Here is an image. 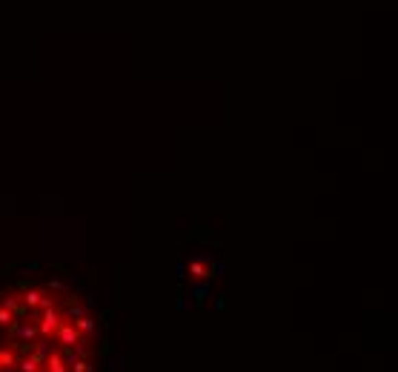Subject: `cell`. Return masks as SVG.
Here are the masks:
<instances>
[{
  "instance_id": "obj_1",
  "label": "cell",
  "mask_w": 398,
  "mask_h": 372,
  "mask_svg": "<svg viewBox=\"0 0 398 372\" xmlns=\"http://www.w3.org/2000/svg\"><path fill=\"white\" fill-rule=\"evenodd\" d=\"M55 344L60 347V349H72V347H77V344H84V335L77 332V327H75V321L72 318H66L58 327V332H55ZM89 344V341H86Z\"/></svg>"
},
{
  "instance_id": "obj_4",
  "label": "cell",
  "mask_w": 398,
  "mask_h": 372,
  "mask_svg": "<svg viewBox=\"0 0 398 372\" xmlns=\"http://www.w3.org/2000/svg\"><path fill=\"white\" fill-rule=\"evenodd\" d=\"M18 349L14 347H0V372H14V367H18Z\"/></svg>"
},
{
  "instance_id": "obj_3",
  "label": "cell",
  "mask_w": 398,
  "mask_h": 372,
  "mask_svg": "<svg viewBox=\"0 0 398 372\" xmlns=\"http://www.w3.org/2000/svg\"><path fill=\"white\" fill-rule=\"evenodd\" d=\"M43 372H69L66 358H63V349H49V352H46Z\"/></svg>"
},
{
  "instance_id": "obj_5",
  "label": "cell",
  "mask_w": 398,
  "mask_h": 372,
  "mask_svg": "<svg viewBox=\"0 0 398 372\" xmlns=\"http://www.w3.org/2000/svg\"><path fill=\"white\" fill-rule=\"evenodd\" d=\"M66 367L69 372H95V358H72Z\"/></svg>"
},
{
  "instance_id": "obj_2",
  "label": "cell",
  "mask_w": 398,
  "mask_h": 372,
  "mask_svg": "<svg viewBox=\"0 0 398 372\" xmlns=\"http://www.w3.org/2000/svg\"><path fill=\"white\" fill-rule=\"evenodd\" d=\"M75 327H77V332L84 335V341L95 344V338H98V318H95L92 312H86V315H81V318H75Z\"/></svg>"
}]
</instances>
